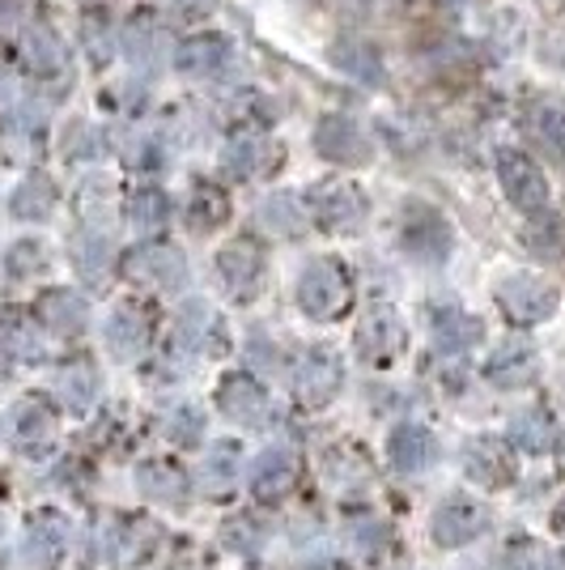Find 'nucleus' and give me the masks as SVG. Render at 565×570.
Wrapping results in <instances>:
<instances>
[{
	"mask_svg": "<svg viewBox=\"0 0 565 570\" xmlns=\"http://www.w3.org/2000/svg\"><path fill=\"white\" fill-rule=\"evenodd\" d=\"M485 523H489L485 502L450 494V499L438 502V511H434V520H429V532H434V541L443 549H459V546H468V541H476V537L485 532Z\"/></svg>",
	"mask_w": 565,
	"mask_h": 570,
	"instance_id": "nucleus-8",
	"label": "nucleus"
},
{
	"mask_svg": "<svg viewBox=\"0 0 565 570\" xmlns=\"http://www.w3.org/2000/svg\"><path fill=\"white\" fill-rule=\"evenodd\" d=\"M0 341H4L13 354H34V336H30V324H26L18 311H4V315H0Z\"/></svg>",
	"mask_w": 565,
	"mask_h": 570,
	"instance_id": "nucleus-40",
	"label": "nucleus"
},
{
	"mask_svg": "<svg viewBox=\"0 0 565 570\" xmlns=\"http://www.w3.org/2000/svg\"><path fill=\"white\" fill-rule=\"evenodd\" d=\"M298 476H303L298 455L289 452V448H268V452L256 460V473H251V494H256L259 502H281V499H289V494H294Z\"/></svg>",
	"mask_w": 565,
	"mask_h": 570,
	"instance_id": "nucleus-14",
	"label": "nucleus"
},
{
	"mask_svg": "<svg viewBox=\"0 0 565 570\" xmlns=\"http://www.w3.org/2000/svg\"><path fill=\"white\" fill-rule=\"evenodd\" d=\"M170 439L179 443V448H191L196 439H200V430H205V417H200V409H191V404H184V409H175V417H170Z\"/></svg>",
	"mask_w": 565,
	"mask_h": 570,
	"instance_id": "nucleus-41",
	"label": "nucleus"
},
{
	"mask_svg": "<svg viewBox=\"0 0 565 570\" xmlns=\"http://www.w3.org/2000/svg\"><path fill=\"white\" fill-rule=\"evenodd\" d=\"M230 65V39L226 35H191L188 43L175 48V69L184 77H217V72Z\"/></svg>",
	"mask_w": 565,
	"mask_h": 570,
	"instance_id": "nucleus-19",
	"label": "nucleus"
},
{
	"mask_svg": "<svg viewBox=\"0 0 565 570\" xmlns=\"http://www.w3.org/2000/svg\"><path fill=\"white\" fill-rule=\"evenodd\" d=\"M548 553L536 541H511L502 553V570H548Z\"/></svg>",
	"mask_w": 565,
	"mask_h": 570,
	"instance_id": "nucleus-38",
	"label": "nucleus"
},
{
	"mask_svg": "<svg viewBox=\"0 0 565 570\" xmlns=\"http://www.w3.org/2000/svg\"><path fill=\"white\" fill-rule=\"evenodd\" d=\"M357 354L366 366H396L404 354V345H408V328H404L400 311L387 307V303H375V307L361 311V324H357V336H354Z\"/></svg>",
	"mask_w": 565,
	"mask_h": 570,
	"instance_id": "nucleus-4",
	"label": "nucleus"
},
{
	"mask_svg": "<svg viewBox=\"0 0 565 570\" xmlns=\"http://www.w3.org/2000/svg\"><path fill=\"white\" fill-rule=\"evenodd\" d=\"M60 396L72 404V409H90L98 396V371L77 362V366H65L60 371Z\"/></svg>",
	"mask_w": 565,
	"mask_h": 570,
	"instance_id": "nucleus-33",
	"label": "nucleus"
},
{
	"mask_svg": "<svg viewBox=\"0 0 565 570\" xmlns=\"http://www.w3.org/2000/svg\"><path fill=\"white\" fill-rule=\"evenodd\" d=\"M123 277L132 285H145V289H179V285L188 282V261H184V252L179 247H170V243H141V247H132L123 261Z\"/></svg>",
	"mask_w": 565,
	"mask_h": 570,
	"instance_id": "nucleus-5",
	"label": "nucleus"
},
{
	"mask_svg": "<svg viewBox=\"0 0 565 570\" xmlns=\"http://www.w3.org/2000/svg\"><path fill=\"white\" fill-rule=\"evenodd\" d=\"M450 226L443 217L434 214V209H425V205H413L408 217H404L400 226V247L413 256V261L422 264H443L450 256Z\"/></svg>",
	"mask_w": 565,
	"mask_h": 570,
	"instance_id": "nucleus-9",
	"label": "nucleus"
},
{
	"mask_svg": "<svg viewBox=\"0 0 565 570\" xmlns=\"http://www.w3.org/2000/svg\"><path fill=\"white\" fill-rule=\"evenodd\" d=\"M523 238H527V247H532L536 256L557 261V256H565V217L562 214H536L532 222H527Z\"/></svg>",
	"mask_w": 565,
	"mask_h": 570,
	"instance_id": "nucleus-29",
	"label": "nucleus"
},
{
	"mask_svg": "<svg viewBox=\"0 0 565 570\" xmlns=\"http://www.w3.org/2000/svg\"><path fill=\"white\" fill-rule=\"evenodd\" d=\"M553 528H557V532L565 537V502L557 507V511H553Z\"/></svg>",
	"mask_w": 565,
	"mask_h": 570,
	"instance_id": "nucleus-45",
	"label": "nucleus"
},
{
	"mask_svg": "<svg viewBox=\"0 0 565 570\" xmlns=\"http://www.w3.org/2000/svg\"><path fill=\"white\" fill-rule=\"evenodd\" d=\"M56 430V413L43 401H26L18 409V439L22 443H48Z\"/></svg>",
	"mask_w": 565,
	"mask_h": 570,
	"instance_id": "nucleus-37",
	"label": "nucleus"
},
{
	"mask_svg": "<svg viewBox=\"0 0 565 570\" xmlns=\"http://www.w3.org/2000/svg\"><path fill=\"white\" fill-rule=\"evenodd\" d=\"M188 230H196V235H212L226 217H230V196H226V188L221 184H209V179H196L188 191Z\"/></svg>",
	"mask_w": 565,
	"mask_h": 570,
	"instance_id": "nucleus-22",
	"label": "nucleus"
},
{
	"mask_svg": "<svg viewBox=\"0 0 565 570\" xmlns=\"http://www.w3.org/2000/svg\"><path fill=\"white\" fill-rule=\"evenodd\" d=\"M494 170L502 191H506V200L515 205L518 214H544V205H548V175H544V167L532 154H523L515 145H502L494 154Z\"/></svg>",
	"mask_w": 565,
	"mask_h": 570,
	"instance_id": "nucleus-2",
	"label": "nucleus"
},
{
	"mask_svg": "<svg viewBox=\"0 0 565 570\" xmlns=\"http://www.w3.org/2000/svg\"><path fill=\"white\" fill-rule=\"evenodd\" d=\"M340 383H345L340 357L331 354V350H310L298 362V371H294V396L310 404V409H319V404H328L340 392Z\"/></svg>",
	"mask_w": 565,
	"mask_h": 570,
	"instance_id": "nucleus-11",
	"label": "nucleus"
},
{
	"mask_svg": "<svg viewBox=\"0 0 565 570\" xmlns=\"http://www.w3.org/2000/svg\"><path fill=\"white\" fill-rule=\"evenodd\" d=\"M162 546V528L149 520V515H128L111 532V558L119 567H145Z\"/></svg>",
	"mask_w": 565,
	"mask_h": 570,
	"instance_id": "nucleus-18",
	"label": "nucleus"
},
{
	"mask_svg": "<svg viewBox=\"0 0 565 570\" xmlns=\"http://www.w3.org/2000/svg\"><path fill=\"white\" fill-rule=\"evenodd\" d=\"M264 537H268V523L256 520L251 511H242V515L221 523V541H226V549H235V553H256L264 546Z\"/></svg>",
	"mask_w": 565,
	"mask_h": 570,
	"instance_id": "nucleus-32",
	"label": "nucleus"
},
{
	"mask_svg": "<svg viewBox=\"0 0 565 570\" xmlns=\"http://www.w3.org/2000/svg\"><path fill=\"white\" fill-rule=\"evenodd\" d=\"M123 214L128 222L145 230V235H153V230H162L166 217H170V196H166L158 184H141V188L128 191V200H123Z\"/></svg>",
	"mask_w": 565,
	"mask_h": 570,
	"instance_id": "nucleus-25",
	"label": "nucleus"
},
{
	"mask_svg": "<svg viewBox=\"0 0 565 570\" xmlns=\"http://www.w3.org/2000/svg\"><path fill=\"white\" fill-rule=\"evenodd\" d=\"M307 570H349V567H340V562H310Z\"/></svg>",
	"mask_w": 565,
	"mask_h": 570,
	"instance_id": "nucleus-46",
	"label": "nucleus"
},
{
	"mask_svg": "<svg viewBox=\"0 0 565 570\" xmlns=\"http://www.w3.org/2000/svg\"><path fill=\"white\" fill-rule=\"evenodd\" d=\"M328 60L340 72H349L354 81H366V86H383V77H387L378 48L361 43V39H336L328 51Z\"/></svg>",
	"mask_w": 565,
	"mask_h": 570,
	"instance_id": "nucleus-23",
	"label": "nucleus"
},
{
	"mask_svg": "<svg viewBox=\"0 0 565 570\" xmlns=\"http://www.w3.org/2000/svg\"><path fill=\"white\" fill-rule=\"evenodd\" d=\"M303 205H307V217H315V226H324V230H336V235H345V230H357L366 214H370V200H366V191L357 188V184H345V179H328V184H315V188L303 196Z\"/></svg>",
	"mask_w": 565,
	"mask_h": 570,
	"instance_id": "nucleus-3",
	"label": "nucleus"
},
{
	"mask_svg": "<svg viewBox=\"0 0 565 570\" xmlns=\"http://www.w3.org/2000/svg\"><path fill=\"white\" fill-rule=\"evenodd\" d=\"M217 277L235 303H251L264 285V252L256 238H230L217 252Z\"/></svg>",
	"mask_w": 565,
	"mask_h": 570,
	"instance_id": "nucleus-7",
	"label": "nucleus"
},
{
	"mask_svg": "<svg viewBox=\"0 0 565 570\" xmlns=\"http://www.w3.org/2000/svg\"><path fill=\"white\" fill-rule=\"evenodd\" d=\"M298 307L307 320L315 324H331V320H340V315H349L354 307V277H349V268L340 261H310L303 268V277H298Z\"/></svg>",
	"mask_w": 565,
	"mask_h": 570,
	"instance_id": "nucleus-1",
	"label": "nucleus"
},
{
	"mask_svg": "<svg viewBox=\"0 0 565 570\" xmlns=\"http://www.w3.org/2000/svg\"><path fill=\"white\" fill-rule=\"evenodd\" d=\"M43 247L39 243H18L13 252H9V268L18 273V277H26V273H34V268H43Z\"/></svg>",
	"mask_w": 565,
	"mask_h": 570,
	"instance_id": "nucleus-42",
	"label": "nucleus"
},
{
	"mask_svg": "<svg viewBox=\"0 0 565 570\" xmlns=\"http://www.w3.org/2000/svg\"><path fill=\"white\" fill-rule=\"evenodd\" d=\"M324 473H328L336 485H361V481H370L366 452H357V448H336V452H328Z\"/></svg>",
	"mask_w": 565,
	"mask_h": 570,
	"instance_id": "nucleus-34",
	"label": "nucleus"
},
{
	"mask_svg": "<svg viewBox=\"0 0 565 570\" xmlns=\"http://www.w3.org/2000/svg\"><path fill=\"white\" fill-rule=\"evenodd\" d=\"M464 469L485 490H502V485L515 481V460L506 452V443L494 439V434H480V439H472L468 448H464Z\"/></svg>",
	"mask_w": 565,
	"mask_h": 570,
	"instance_id": "nucleus-15",
	"label": "nucleus"
},
{
	"mask_svg": "<svg viewBox=\"0 0 565 570\" xmlns=\"http://www.w3.org/2000/svg\"><path fill=\"white\" fill-rule=\"evenodd\" d=\"M39 311H43L48 328H56V333L72 336L86 328V303H81V294H72V289H51L48 298L39 303Z\"/></svg>",
	"mask_w": 565,
	"mask_h": 570,
	"instance_id": "nucleus-27",
	"label": "nucleus"
},
{
	"mask_svg": "<svg viewBox=\"0 0 565 570\" xmlns=\"http://www.w3.org/2000/svg\"><path fill=\"white\" fill-rule=\"evenodd\" d=\"M277 145L268 141L264 132H238L235 141L226 145V154H221V167L230 179L238 184H247V179H259V175H268V170L277 167Z\"/></svg>",
	"mask_w": 565,
	"mask_h": 570,
	"instance_id": "nucleus-16",
	"label": "nucleus"
},
{
	"mask_svg": "<svg viewBox=\"0 0 565 570\" xmlns=\"http://www.w3.org/2000/svg\"><path fill=\"white\" fill-rule=\"evenodd\" d=\"M34 546L43 549V558H60V549H65V523L60 520H51L48 528H43V532H34Z\"/></svg>",
	"mask_w": 565,
	"mask_h": 570,
	"instance_id": "nucleus-44",
	"label": "nucleus"
},
{
	"mask_svg": "<svg viewBox=\"0 0 565 570\" xmlns=\"http://www.w3.org/2000/svg\"><path fill=\"white\" fill-rule=\"evenodd\" d=\"M429 333H434V345L443 354H468L472 345H480V320L468 315L464 307H450V303H434L429 307Z\"/></svg>",
	"mask_w": 565,
	"mask_h": 570,
	"instance_id": "nucleus-17",
	"label": "nucleus"
},
{
	"mask_svg": "<svg viewBox=\"0 0 565 570\" xmlns=\"http://www.w3.org/2000/svg\"><path fill=\"white\" fill-rule=\"evenodd\" d=\"M497 307L518 328L544 324L557 311V285L536 277V273H515V277H506L497 285Z\"/></svg>",
	"mask_w": 565,
	"mask_h": 570,
	"instance_id": "nucleus-6",
	"label": "nucleus"
},
{
	"mask_svg": "<svg viewBox=\"0 0 565 570\" xmlns=\"http://www.w3.org/2000/svg\"><path fill=\"white\" fill-rule=\"evenodd\" d=\"M137 485H141L145 499L162 502V507H179V502L188 499L191 476L175 460H145L141 473H137Z\"/></svg>",
	"mask_w": 565,
	"mask_h": 570,
	"instance_id": "nucleus-21",
	"label": "nucleus"
},
{
	"mask_svg": "<svg viewBox=\"0 0 565 570\" xmlns=\"http://www.w3.org/2000/svg\"><path fill=\"white\" fill-rule=\"evenodd\" d=\"M387 460L396 473H422L434 460V434L425 426H400L387 439Z\"/></svg>",
	"mask_w": 565,
	"mask_h": 570,
	"instance_id": "nucleus-24",
	"label": "nucleus"
},
{
	"mask_svg": "<svg viewBox=\"0 0 565 570\" xmlns=\"http://www.w3.org/2000/svg\"><path fill=\"white\" fill-rule=\"evenodd\" d=\"M235 476H238V448H226V443H221V448H212V452L205 455L196 481H200V490H205L209 499H221V494H230Z\"/></svg>",
	"mask_w": 565,
	"mask_h": 570,
	"instance_id": "nucleus-26",
	"label": "nucleus"
},
{
	"mask_svg": "<svg viewBox=\"0 0 565 570\" xmlns=\"http://www.w3.org/2000/svg\"><path fill=\"white\" fill-rule=\"evenodd\" d=\"M26 56H30V65H34V69H48V72L65 65V51H60V39H51V35H43V30L26 39Z\"/></svg>",
	"mask_w": 565,
	"mask_h": 570,
	"instance_id": "nucleus-39",
	"label": "nucleus"
},
{
	"mask_svg": "<svg viewBox=\"0 0 565 570\" xmlns=\"http://www.w3.org/2000/svg\"><path fill=\"white\" fill-rule=\"evenodd\" d=\"M123 167L158 170V167H162V149H153V141H137L132 149H123Z\"/></svg>",
	"mask_w": 565,
	"mask_h": 570,
	"instance_id": "nucleus-43",
	"label": "nucleus"
},
{
	"mask_svg": "<svg viewBox=\"0 0 565 570\" xmlns=\"http://www.w3.org/2000/svg\"><path fill=\"white\" fill-rule=\"evenodd\" d=\"M72 264L86 282H102L107 268H111V243L102 235H81L77 238V252H72Z\"/></svg>",
	"mask_w": 565,
	"mask_h": 570,
	"instance_id": "nucleus-31",
	"label": "nucleus"
},
{
	"mask_svg": "<svg viewBox=\"0 0 565 570\" xmlns=\"http://www.w3.org/2000/svg\"><path fill=\"white\" fill-rule=\"evenodd\" d=\"M9 205H13V214L22 217V222H43L56 209V184H51L48 175H30L22 188L13 191Z\"/></svg>",
	"mask_w": 565,
	"mask_h": 570,
	"instance_id": "nucleus-28",
	"label": "nucleus"
},
{
	"mask_svg": "<svg viewBox=\"0 0 565 570\" xmlns=\"http://www.w3.org/2000/svg\"><path fill=\"white\" fill-rule=\"evenodd\" d=\"M536 132H541V141L557 154L565 163V102H557V98H544L541 107H536Z\"/></svg>",
	"mask_w": 565,
	"mask_h": 570,
	"instance_id": "nucleus-36",
	"label": "nucleus"
},
{
	"mask_svg": "<svg viewBox=\"0 0 565 570\" xmlns=\"http://www.w3.org/2000/svg\"><path fill=\"white\" fill-rule=\"evenodd\" d=\"M485 375H489L494 387H506V392L527 387V383L536 380V350L523 345V341H506V345H497V354L489 357Z\"/></svg>",
	"mask_w": 565,
	"mask_h": 570,
	"instance_id": "nucleus-20",
	"label": "nucleus"
},
{
	"mask_svg": "<svg viewBox=\"0 0 565 570\" xmlns=\"http://www.w3.org/2000/svg\"><path fill=\"white\" fill-rule=\"evenodd\" d=\"M264 226H272L277 235H298L307 226V205L294 196H272L264 205Z\"/></svg>",
	"mask_w": 565,
	"mask_h": 570,
	"instance_id": "nucleus-35",
	"label": "nucleus"
},
{
	"mask_svg": "<svg viewBox=\"0 0 565 570\" xmlns=\"http://www.w3.org/2000/svg\"><path fill=\"white\" fill-rule=\"evenodd\" d=\"M153 307L149 303H119L107 320V345L116 357H141L153 345Z\"/></svg>",
	"mask_w": 565,
	"mask_h": 570,
	"instance_id": "nucleus-10",
	"label": "nucleus"
},
{
	"mask_svg": "<svg viewBox=\"0 0 565 570\" xmlns=\"http://www.w3.org/2000/svg\"><path fill=\"white\" fill-rule=\"evenodd\" d=\"M315 149H319L328 163H340V167H361V163H370V141H366V132H361L349 116L319 119V124H315Z\"/></svg>",
	"mask_w": 565,
	"mask_h": 570,
	"instance_id": "nucleus-13",
	"label": "nucleus"
},
{
	"mask_svg": "<svg viewBox=\"0 0 565 570\" xmlns=\"http://www.w3.org/2000/svg\"><path fill=\"white\" fill-rule=\"evenodd\" d=\"M217 404L235 426H264L268 422V392L247 371H235L217 383Z\"/></svg>",
	"mask_w": 565,
	"mask_h": 570,
	"instance_id": "nucleus-12",
	"label": "nucleus"
},
{
	"mask_svg": "<svg viewBox=\"0 0 565 570\" xmlns=\"http://www.w3.org/2000/svg\"><path fill=\"white\" fill-rule=\"evenodd\" d=\"M511 439H515L523 452L541 455L553 448V422L544 409H523L515 422H511Z\"/></svg>",
	"mask_w": 565,
	"mask_h": 570,
	"instance_id": "nucleus-30",
	"label": "nucleus"
}]
</instances>
